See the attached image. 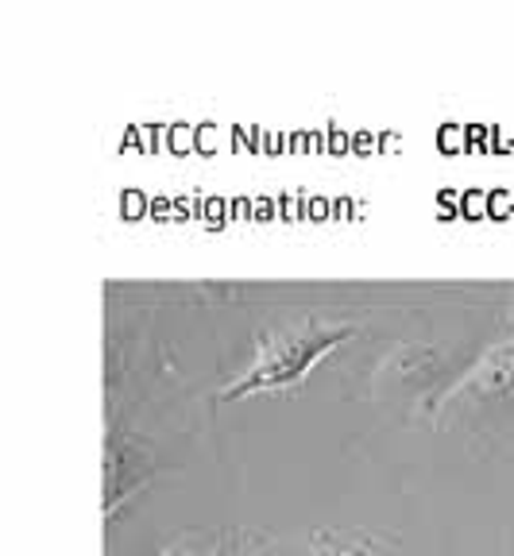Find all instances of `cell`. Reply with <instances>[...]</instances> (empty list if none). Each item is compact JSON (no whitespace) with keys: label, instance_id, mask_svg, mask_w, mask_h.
<instances>
[{"label":"cell","instance_id":"6da1fadb","mask_svg":"<svg viewBox=\"0 0 514 556\" xmlns=\"http://www.w3.org/2000/svg\"><path fill=\"white\" fill-rule=\"evenodd\" d=\"M356 332H360V325L325 321V317L271 325V329L255 332L252 364L236 375L228 387H221L217 402H240V399H248V394L290 391V387L310 379V371L329 356L333 348H340L344 340L356 337Z\"/></svg>","mask_w":514,"mask_h":556},{"label":"cell","instance_id":"7a4b0ae2","mask_svg":"<svg viewBox=\"0 0 514 556\" xmlns=\"http://www.w3.org/2000/svg\"><path fill=\"white\" fill-rule=\"evenodd\" d=\"M506 406L514 402V337L479 352L476 364L434 399V414L453 406Z\"/></svg>","mask_w":514,"mask_h":556},{"label":"cell","instance_id":"3957f363","mask_svg":"<svg viewBox=\"0 0 514 556\" xmlns=\"http://www.w3.org/2000/svg\"><path fill=\"white\" fill-rule=\"evenodd\" d=\"M155 476V456L143 441L131 433H109L105 444V518L121 510L124 498H131L148 479Z\"/></svg>","mask_w":514,"mask_h":556},{"label":"cell","instance_id":"277c9868","mask_svg":"<svg viewBox=\"0 0 514 556\" xmlns=\"http://www.w3.org/2000/svg\"><path fill=\"white\" fill-rule=\"evenodd\" d=\"M302 556H372L364 545H317V548H310V553H302Z\"/></svg>","mask_w":514,"mask_h":556},{"label":"cell","instance_id":"5b68a950","mask_svg":"<svg viewBox=\"0 0 514 556\" xmlns=\"http://www.w3.org/2000/svg\"><path fill=\"white\" fill-rule=\"evenodd\" d=\"M159 556H213V553H205V548L193 545V541H171Z\"/></svg>","mask_w":514,"mask_h":556}]
</instances>
